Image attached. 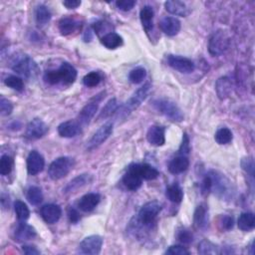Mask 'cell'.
Here are the masks:
<instances>
[{"instance_id": "1", "label": "cell", "mask_w": 255, "mask_h": 255, "mask_svg": "<svg viewBox=\"0 0 255 255\" xmlns=\"http://www.w3.org/2000/svg\"><path fill=\"white\" fill-rule=\"evenodd\" d=\"M202 194L213 193L222 199H229L232 198L233 189L229 179L223 173L210 170L201 183Z\"/></svg>"}, {"instance_id": "2", "label": "cell", "mask_w": 255, "mask_h": 255, "mask_svg": "<svg viewBox=\"0 0 255 255\" xmlns=\"http://www.w3.org/2000/svg\"><path fill=\"white\" fill-rule=\"evenodd\" d=\"M77 79V70L72 64L63 62L57 70L46 71L44 81L50 85H71Z\"/></svg>"}, {"instance_id": "3", "label": "cell", "mask_w": 255, "mask_h": 255, "mask_svg": "<svg viewBox=\"0 0 255 255\" xmlns=\"http://www.w3.org/2000/svg\"><path fill=\"white\" fill-rule=\"evenodd\" d=\"M162 208H163L162 203H160L157 200L147 202L141 207L136 222L140 225L142 228H145V229L152 228V227L156 223L157 217L161 212Z\"/></svg>"}, {"instance_id": "4", "label": "cell", "mask_w": 255, "mask_h": 255, "mask_svg": "<svg viewBox=\"0 0 255 255\" xmlns=\"http://www.w3.org/2000/svg\"><path fill=\"white\" fill-rule=\"evenodd\" d=\"M156 110L172 122H183L185 116L178 106L170 99H158L153 102Z\"/></svg>"}, {"instance_id": "5", "label": "cell", "mask_w": 255, "mask_h": 255, "mask_svg": "<svg viewBox=\"0 0 255 255\" xmlns=\"http://www.w3.org/2000/svg\"><path fill=\"white\" fill-rule=\"evenodd\" d=\"M150 89H151V84L150 83L144 84L142 87H141L132 96V98H130V100L125 105H123L120 108V110L117 111L118 112L117 117L121 118V119H125L127 116H129L134 110H136V109L145 100V98L148 97Z\"/></svg>"}, {"instance_id": "6", "label": "cell", "mask_w": 255, "mask_h": 255, "mask_svg": "<svg viewBox=\"0 0 255 255\" xmlns=\"http://www.w3.org/2000/svg\"><path fill=\"white\" fill-rule=\"evenodd\" d=\"M74 159L69 157H61L51 163L48 168V175L53 180H58L65 177L71 170L74 168Z\"/></svg>"}, {"instance_id": "7", "label": "cell", "mask_w": 255, "mask_h": 255, "mask_svg": "<svg viewBox=\"0 0 255 255\" xmlns=\"http://www.w3.org/2000/svg\"><path fill=\"white\" fill-rule=\"evenodd\" d=\"M229 46V37L226 31H215L208 40V52L212 56H220L224 54Z\"/></svg>"}, {"instance_id": "8", "label": "cell", "mask_w": 255, "mask_h": 255, "mask_svg": "<svg viewBox=\"0 0 255 255\" xmlns=\"http://www.w3.org/2000/svg\"><path fill=\"white\" fill-rule=\"evenodd\" d=\"M12 70L15 71L17 74L25 77L27 79H33L38 75L39 67L36 62L31 59L29 56L24 55L19 58L16 62H14L12 66Z\"/></svg>"}, {"instance_id": "9", "label": "cell", "mask_w": 255, "mask_h": 255, "mask_svg": "<svg viewBox=\"0 0 255 255\" xmlns=\"http://www.w3.org/2000/svg\"><path fill=\"white\" fill-rule=\"evenodd\" d=\"M167 60L170 67L179 73H184V74H190V73L194 72L196 69L194 61L186 57H181L178 55H169Z\"/></svg>"}, {"instance_id": "10", "label": "cell", "mask_w": 255, "mask_h": 255, "mask_svg": "<svg viewBox=\"0 0 255 255\" xmlns=\"http://www.w3.org/2000/svg\"><path fill=\"white\" fill-rule=\"evenodd\" d=\"M113 133V123H106L103 125L90 139L87 142V150L92 151L99 145H101L104 142L108 140V138Z\"/></svg>"}, {"instance_id": "11", "label": "cell", "mask_w": 255, "mask_h": 255, "mask_svg": "<svg viewBox=\"0 0 255 255\" xmlns=\"http://www.w3.org/2000/svg\"><path fill=\"white\" fill-rule=\"evenodd\" d=\"M48 130L49 128L45 122H43L39 118H36L28 124L25 132V137L30 141L39 140L47 134Z\"/></svg>"}, {"instance_id": "12", "label": "cell", "mask_w": 255, "mask_h": 255, "mask_svg": "<svg viewBox=\"0 0 255 255\" xmlns=\"http://www.w3.org/2000/svg\"><path fill=\"white\" fill-rule=\"evenodd\" d=\"M103 237L100 235H90L82 240L79 245V252L82 254L97 255L103 246Z\"/></svg>"}, {"instance_id": "13", "label": "cell", "mask_w": 255, "mask_h": 255, "mask_svg": "<svg viewBox=\"0 0 255 255\" xmlns=\"http://www.w3.org/2000/svg\"><path fill=\"white\" fill-rule=\"evenodd\" d=\"M45 167V160L43 156L37 151L30 152L27 158V171L31 175L40 173Z\"/></svg>"}, {"instance_id": "14", "label": "cell", "mask_w": 255, "mask_h": 255, "mask_svg": "<svg viewBox=\"0 0 255 255\" xmlns=\"http://www.w3.org/2000/svg\"><path fill=\"white\" fill-rule=\"evenodd\" d=\"M123 183L128 190L133 191V192L138 191L142 187V178L136 170L134 165H131L128 168L126 173L123 176Z\"/></svg>"}, {"instance_id": "15", "label": "cell", "mask_w": 255, "mask_h": 255, "mask_svg": "<svg viewBox=\"0 0 255 255\" xmlns=\"http://www.w3.org/2000/svg\"><path fill=\"white\" fill-rule=\"evenodd\" d=\"M41 216L44 220L45 223L49 224V225H54L56 224L62 215V209L59 205L57 204H53V203H49V204H45L41 207Z\"/></svg>"}, {"instance_id": "16", "label": "cell", "mask_w": 255, "mask_h": 255, "mask_svg": "<svg viewBox=\"0 0 255 255\" xmlns=\"http://www.w3.org/2000/svg\"><path fill=\"white\" fill-rule=\"evenodd\" d=\"M92 180H93V176L91 174L89 173L80 174L70 181V183L67 185V187L64 189V193L65 194L75 193L78 190L84 188L85 186L91 184Z\"/></svg>"}, {"instance_id": "17", "label": "cell", "mask_w": 255, "mask_h": 255, "mask_svg": "<svg viewBox=\"0 0 255 255\" xmlns=\"http://www.w3.org/2000/svg\"><path fill=\"white\" fill-rule=\"evenodd\" d=\"M98 107L99 106L97 103H89L80 111L77 118V122L81 128H84L87 125H89V123L98 111Z\"/></svg>"}, {"instance_id": "18", "label": "cell", "mask_w": 255, "mask_h": 255, "mask_svg": "<svg viewBox=\"0 0 255 255\" xmlns=\"http://www.w3.org/2000/svg\"><path fill=\"white\" fill-rule=\"evenodd\" d=\"M180 27H181L180 21L177 18H175V17L167 16V17H164L160 21V28H161V30L165 34H167L168 36H174V35H176L179 32Z\"/></svg>"}, {"instance_id": "19", "label": "cell", "mask_w": 255, "mask_h": 255, "mask_svg": "<svg viewBox=\"0 0 255 255\" xmlns=\"http://www.w3.org/2000/svg\"><path fill=\"white\" fill-rule=\"evenodd\" d=\"M147 140L151 144L162 147L166 142L165 128L161 126H152L147 133Z\"/></svg>"}, {"instance_id": "20", "label": "cell", "mask_w": 255, "mask_h": 255, "mask_svg": "<svg viewBox=\"0 0 255 255\" xmlns=\"http://www.w3.org/2000/svg\"><path fill=\"white\" fill-rule=\"evenodd\" d=\"M165 8L169 13L181 17L188 16L191 12L187 4L183 1H178V0H169V1L165 2Z\"/></svg>"}, {"instance_id": "21", "label": "cell", "mask_w": 255, "mask_h": 255, "mask_svg": "<svg viewBox=\"0 0 255 255\" xmlns=\"http://www.w3.org/2000/svg\"><path fill=\"white\" fill-rule=\"evenodd\" d=\"M101 200V196L99 194L91 193L87 194L81 198L78 202V207L84 212H90L96 208Z\"/></svg>"}, {"instance_id": "22", "label": "cell", "mask_w": 255, "mask_h": 255, "mask_svg": "<svg viewBox=\"0 0 255 255\" xmlns=\"http://www.w3.org/2000/svg\"><path fill=\"white\" fill-rule=\"evenodd\" d=\"M80 131L81 127L77 121H66L58 127V133L63 138H74Z\"/></svg>"}, {"instance_id": "23", "label": "cell", "mask_w": 255, "mask_h": 255, "mask_svg": "<svg viewBox=\"0 0 255 255\" xmlns=\"http://www.w3.org/2000/svg\"><path fill=\"white\" fill-rule=\"evenodd\" d=\"M36 234L37 233H36L35 228L33 227L25 224L24 222L19 224V226L17 227V228L15 229V232H14L15 239L19 242L31 240L36 236Z\"/></svg>"}, {"instance_id": "24", "label": "cell", "mask_w": 255, "mask_h": 255, "mask_svg": "<svg viewBox=\"0 0 255 255\" xmlns=\"http://www.w3.org/2000/svg\"><path fill=\"white\" fill-rule=\"evenodd\" d=\"M194 224L197 228L204 229L208 226V208L205 204H199L194 214Z\"/></svg>"}, {"instance_id": "25", "label": "cell", "mask_w": 255, "mask_h": 255, "mask_svg": "<svg viewBox=\"0 0 255 255\" xmlns=\"http://www.w3.org/2000/svg\"><path fill=\"white\" fill-rule=\"evenodd\" d=\"M154 16H155L154 9L152 6L149 5L143 6L140 12L142 25L147 33L151 32L154 28Z\"/></svg>"}, {"instance_id": "26", "label": "cell", "mask_w": 255, "mask_h": 255, "mask_svg": "<svg viewBox=\"0 0 255 255\" xmlns=\"http://www.w3.org/2000/svg\"><path fill=\"white\" fill-rule=\"evenodd\" d=\"M138 173L144 180H153L159 177L160 172L154 167L148 164H133Z\"/></svg>"}, {"instance_id": "27", "label": "cell", "mask_w": 255, "mask_h": 255, "mask_svg": "<svg viewBox=\"0 0 255 255\" xmlns=\"http://www.w3.org/2000/svg\"><path fill=\"white\" fill-rule=\"evenodd\" d=\"M190 167V161L186 156H178L172 159L169 165V170L172 174H178L186 171Z\"/></svg>"}, {"instance_id": "28", "label": "cell", "mask_w": 255, "mask_h": 255, "mask_svg": "<svg viewBox=\"0 0 255 255\" xmlns=\"http://www.w3.org/2000/svg\"><path fill=\"white\" fill-rule=\"evenodd\" d=\"M231 81L227 77H222L215 84V90L218 98L225 100L229 97L231 93Z\"/></svg>"}, {"instance_id": "29", "label": "cell", "mask_w": 255, "mask_h": 255, "mask_svg": "<svg viewBox=\"0 0 255 255\" xmlns=\"http://www.w3.org/2000/svg\"><path fill=\"white\" fill-rule=\"evenodd\" d=\"M79 26H80L79 22L76 19L71 18V17L62 18L58 24L61 34L65 35V36L70 35L73 32H75L79 28Z\"/></svg>"}, {"instance_id": "30", "label": "cell", "mask_w": 255, "mask_h": 255, "mask_svg": "<svg viewBox=\"0 0 255 255\" xmlns=\"http://www.w3.org/2000/svg\"><path fill=\"white\" fill-rule=\"evenodd\" d=\"M101 43L108 49H117L123 45V38L116 32H111L103 36Z\"/></svg>"}, {"instance_id": "31", "label": "cell", "mask_w": 255, "mask_h": 255, "mask_svg": "<svg viewBox=\"0 0 255 255\" xmlns=\"http://www.w3.org/2000/svg\"><path fill=\"white\" fill-rule=\"evenodd\" d=\"M237 226L242 231H250L255 227V217L252 212H243L240 214Z\"/></svg>"}, {"instance_id": "32", "label": "cell", "mask_w": 255, "mask_h": 255, "mask_svg": "<svg viewBox=\"0 0 255 255\" xmlns=\"http://www.w3.org/2000/svg\"><path fill=\"white\" fill-rule=\"evenodd\" d=\"M166 196L173 203H180L184 199V191L177 184H173L167 189Z\"/></svg>"}, {"instance_id": "33", "label": "cell", "mask_w": 255, "mask_h": 255, "mask_svg": "<svg viewBox=\"0 0 255 255\" xmlns=\"http://www.w3.org/2000/svg\"><path fill=\"white\" fill-rule=\"evenodd\" d=\"M36 22L39 26L46 25L51 19V12L45 5H39L35 12Z\"/></svg>"}, {"instance_id": "34", "label": "cell", "mask_w": 255, "mask_h": 255, "mask_svg": "<svg viewBox=\"0 0 255 255\" xmlns=\"http://www.w3.org/2000/svg\"><path fill=\"white\" fill-rule=\"evenodd\" d=\"M117 111H118V102H117L116 98H113L105 105V107L103 108V110L100 113L98 119L99 120H105L109 117H111Z\"/></svg>"}, {"instance_id": "35", "label": "cell", "mask_w": 255, "mask_h": 255, "mask_svg": "<svg viewBox=\"0 0 255 255\" xmlns=\"http://www.w3.org/2000/svg\"><path fill=\"white\" fill-rule=\"evenodd\" d=\"M27 199L32 205H38L43 200L42 191L38 187H30L27 191Z\"/></svg>"}, {"instance_id": "36", "label": "cell", "mask_w": 255, "mask_h": 255, "mask_svg": "<svg viewBox=\"0 0 255 255\" xmlns=\"http://www.w3.org/2000/svg\"><path fill=\"white\" fill-rule=\"evenodd\" d=\"M232 133L228 128H222L215 133L214 139L217 143L220 144H227L232 141Z\"/></svg>"}, {"instance_id": "37", "label": "cell", "mask_w": 255, "mask_h": 255, "mask_svg": "<svg viewBox=\"0 0 255 255\" xmlns=\"http://www.w3.org/2000/svg\"><path fill=\"white\" fill-rule=\"evenodd\" d=\"M14 209L17 218L20 222H26L28 220L30 216V210L26 203H24L21 200H16L14 203Z\"/></svg>"}, {"instance_id": "38", "label": "cell", "mask_w": 255, "mask_h": 255, "mask_svg": "<svg viewBox=\"0 0 255 255\" xmlns=\"http://www.w3.org/2000/svg\"><path fill=\"white\" fill-rule=\"evenodd\" d=\"M198 253L199 254H218L221 253V251L218 250V247L210 242L207 239H204L202 241H200V243L198 244Z\"/></svg>"}, {"instance_id": "39", "label": "cell", "mask_w": 255, "mask_h": 255, "mask_svg": "<svg viewBox=\"0 0 255 255\" xmlns=\"http://www.w3.org/2000/svg\"><path fill=\"white\" fill-rule=\"evenodd\" d=\"M147 76V72H145L144 68L142 67H138L133 69L130 74H129V80L133 84H140L143 81V79Z\"/></svg>"}, {"instance_id": "40", "label": "cell", "mask_w": 255, "mask_h": 255, "mask_svg": "<svg viewBox=\"0 0 255 255\" xmlns=\"http://www.w3.org/2000/svg\"><path fill=\"white\" fill-rule=\"evenodd\" d=\"M13 169V160L8 155H3L0 160V174L8 175Z\"/></svg>"}, {"instance_id": "41", "label": "cell", "mask_w": 255, "mask_h": 255, "mask_svg": "<svg viewBox=\"0 0 255 255\" xmlns=\"http://www.w3.org/2000/svg\"><path fill=\"white\" fill-rule=\"evenodd\" d=\"M4 83L7 87L15 90V91H18V92H22L24 90V82L23 80L18 77V76H14V75H11V76H8L5 80H4Z\"/></svg>"}, {"instance_id": "42", "label": "cell", "mask_w": 255, "mask_h": 255, "mask_svg": "<svg viewBox=\"0 0 255 255\" xmlns=\"http://www.w3.org/2000/svg\"><path fill=\"white\" fill-rule=\"evenodd\" d=\"M102 81V77L98 72H90L83 78V84L88 88L98 86Z\"/></svg>"}, {"instance_id": "43", "label": "cell", "mask_w": 255, "mask_h": 255, "mask_svg": "<svg viewBox=\"0 0 255 255\" xmlns=\"http://www.w3.org/2000/svg\"><path fill=\"white\" fill-rule=\"evenodd\" d=\"M12 111L13 104L9 100L1 97V99H0V113H1V115L9 116L12 113Z\"/></svg>"}, {"instance_id": "44", "label": "cell", "mask_w": 255, "mask_h": 255, "mask_svg": "<svg viewBox=\"0 0 255 255\" xmlns=\"http://www.w3.org/2000/svg\"><path fill=\"white\" fill-rule=\"evenodd\" d=\"M234 226V221L233 218L229 215H222L220 218V227L223 230L228 231L230 229H232Z\"/></svg>"}, {"instance_id": "45", "label": "cell", "mask_w": 255, "mask_h": 255, "mask_svg": "<svg viewBox=\"0 0 255 255\" xmlns=\"http://www.w3.org/2000/svg\"><path fill=\"white\" fill-rule=\"evenodd\" d=\"M177 239L181 242V243H185V244H190L194 241V235L193 233L188 230V229H181L178 230L177 235H176Z\"/></svg>"}, {"instance_id": "46", "label": "cell", "mask_w": 255, "mask_h": 255, "mask_svg": "<svg viewBox=\"0 0 255 255\" xmlns=\"http://www.w3.org/2000/svg\"><path fill=\"white\" fill-rule=\"evenodd\" d=\"M166 254L172 255H189L190 251L181 245H171L166 250Z\"/></svg>"}, {"instance_id": "47", "label": "cell", "mask_w": 255, "mask_h": 255, "mask_svg": "<svg viewBox=\"0 0 255 255\" xmlns=\"http://www.w3.org/2000/svg\"><path fill=\"white\" fill-rule=\"evenodd\" d=\"M241 167L247 172V174H249L251 176V178H253V176H254V162H253V159L252 158L243 159L242 162H241Z\"/></svg>"}, {"instance_id": "48", "label": "cell", "mask_w": 255, "mask_h": 255, "mask_svg": "<svg viewBox=\"0 0 255 255\" xmlns=\"http://www.w3.org/2000/svg\"><path fill=\"white\" fill-rule=\"evenodd\" d=\"M117 7L123 11H130L136 5L135 0H120L116 2Z\"/></svg>"}, {"instance_id": "49", "label": "cell", "mask_w": 255, "mask_h": 255, "mask_svg": "<svg viewBox=\"0 0 255 255\" xmlns=\"http://www.w3.org/2000/svg\"><path fill=\"white\" fill-rule=\"evenodd\" d=\"M178 153L180 156H186V157L190 153V139L186 133L184 134L183 142H181V144H180Z\"/></svg>"}, {"instance_id": "50", "label": "cell", "mask_w": 255, "mask_h": 255, "mask_svg": "<svg viewBox=\"0 0 255 255\" xmlns=\"http://www.w3.org/2000/svg\"><path fill=\"white\" fill-rule=\"evenodd\" d=\"M93 28H94V31H95L97 34H100V33H102L103 31H104V32H109V33L112 32V31H110V29L112 28V26L110 25V23H107V22H105V21H99V22L95 23L94 26H93Z\"/></svg>"}, {"instance_id": "51", "label": "cell", "mask_w": 255, "mask_h": 255, "mask_svg": "<svg viewBox=\"0 0 255 255\" xmlns=\"http://www.w3.org/2000/svg\"><path fill=\"white\" fill-rule=\"evenodd\" d=\"M68 216H69V220L72 224H77L80 220L79 212L75 208H72V207L68 211Z\"/></svg>"}, {"instance_id": "52", "label": "cell", "mask_w": 255, "mask_h": 255, "mask_svg": "<svg viewBox=\"0 0 255 255\" xmlns=\"http://www.w3.org/2000/svg\"><path fill=\"white\" fill-rule=\"evenodd\" d=\"M22 251L27 255H35V254H40V251L32 245H23Z\"/></svg>"}, {"instance_id": "53", "label": "cell", "mask_w": 255, "mask_h": 255, "mask_svg": "<svg viewBox=\"0 0 255 255\" xmlns=\"http://www.w3.org/2000/svg\"><path fill=\"white\" fill-rule=\"evenodd\" d=\"M63 5L68 9H75L81 5V1L78 0H67L63 2Z\"/></svg>"}]
</instances>
